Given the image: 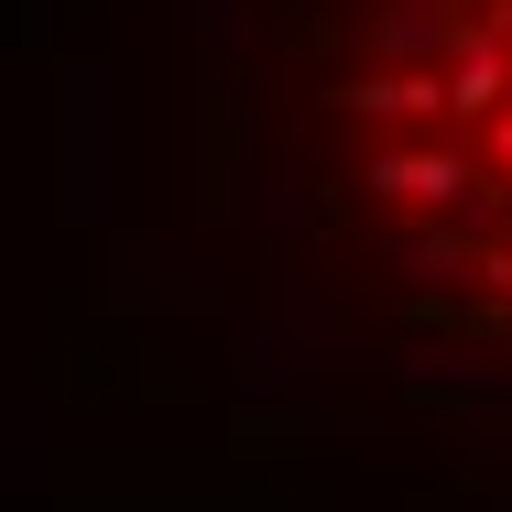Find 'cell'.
Returning <instances> with one entry per match:
<instances>
[{"mask_svg":"<svg viewBox=\"0 0 512 512\" xmlns=\"http://www.w3.org/2000/svg\"><path fill=\"white\" fill-rule=\"evenodd\" d=\"M327 153L371 251L512 338V0H360Z\"/></svg>","mask_w":512,"mask_h":512,"instance_id":"obj_1","label":"cell"}]
</instances>
